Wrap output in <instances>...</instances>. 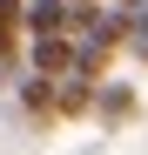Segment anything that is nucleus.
Instances as JSON below:
<instances>
[{
	"mask_svg": "<svg viewBox=\"0 0 148 155\" xmlns=\"http://www.w3.org/2000/svg\"><path fill=\"white\" fill-rule=\"evenodd\" d=\"M67 27H74V0H27V41L67 34Z\"/></svg>",
	"mask_w": 148,
	"mask_h": 155,
	"instance_id": "2",
	"label": "nucleus"
},
{
	"mask_svg": "<svg viewBox=\"0 0 148 155\" xmlns=\"http://www.w3.org/2000/svg\"><path fill=\"white\" fill-rule=\"evenodd\" d=\"M74 7H101V0H74Z\"/></svg>",
	"mask_w": 148,
	"mask_h": 155,
	"instance_id": "8",
	"label": "nucleus"
},
{
	"mask_svg": "<svg viewBox=\"0 0 148 155\" xmlns=\"http://www.w3.org/2000/svg\"><path fill=\"white\" fill-rule=\"evenodd\" d=\"M94 94H101V81H81V74H67L61 94H54V108L74 121V115H94Z\"/></svg>",
	"mask_w": 148,
	"mask_h": 155,
	"instance_id": "5",
	"label": "nucleus"
},
{
	"mask_svg": "<svg viewBox=\"0 0 148 155\" xmlns=\"http://www.w3.org/2000/svg\"><path fill=\"white\" fill-rule=\"evenodd\" d=\"M20 41H27V34L0 20V68H20Z\"/></svg>",
	"mask_w": 148,
	"mask_h": 155,
	"instance_id": "6",
	"label": "nucleus"
},
{
	"mask_svg": "<svg viewBox=\"0 0 148 155\" xmlns=\"http://www.w3.org/2000/svg\"><path fill=\"white\" fill-rule=\"evenodd\" d=\"M74 61H81V41L74 34H47V41H27V68L47 74V81H67Z\"/></svg>",
	"mask_w": 148,
	"mask_h": 155,
	"instance_id": "1",
	"label": "nucleus"
},
{
	"mask_svg": "<svg viewBox=\"0 0 148 155\" xmlns=\"http://www.w3.org/2000/svg\"><path fill=\"white\" fill-rule=\"evenodd\" d=\"M94 115H101V128H121L135 115V88L128 81H101V94H94Z\"/></svg>",
	"mask_w": 148,
	"mask_h": 155,
	"instance_id": "3",
	"label": "nucleus"
},
{
	"mask_svg": "<svg viewBox=\"0 0 148 155\" xmlns=\"http://www.w3.org/2000/svg\"><path fill=\"white\" fill-rule=\"evenodd\" d=\"M54 94H61V81H47V74H27L20 81V108H27L34 121H54L61 108H54Z\"/></svg>",
	"mask_w": 148,
	"mask_h": 155,
	"instance_id": "4",
	"label": "nucleus"
},
{
	"mask_svg": "<svg viewBox=\"0 0 148 155\" xmlns=\"http://www.w3.org/2000/svg\"><path fill=\"white\" fill-rule=\"evenodd\" d=\"M128 54H135V61H141V68H148V14H141V20H135V41H128Z\"/></svg>",
	"mask_w": 148,
	"mask_h": 155,
	"instance_id": "7",
	"label": "nucleus"
}]
</instances>
